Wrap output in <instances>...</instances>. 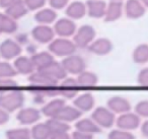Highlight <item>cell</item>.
Returning <instances> with one entry per match:
<instances>
[{
	"mask_svg": "<svg viewBox=\"0 0 148 139\" xmlns=\"http://www.w3.org/2000/svg\"><path fill=\"white\" fill-rule=\"evenodd\" d=\"M76 46L72 40L65 39V38H57L54 39L49 44V52L53 56L58 57H68L70 55L75 54Z\"/></svg>",
	"mask_w": 148,
	"mask_h": 139,
	"instance_id": "6da1fadb",
	"label": "cell"
},
{
	"mask_svg": "<svg viewBox=\"0 0 148 139\" xmlns=\"http://www.w3.org/2000/svg\"><path fill=\"white\" fill-rule=\"evenodd\" d=\"M25 103V96L19 90H10L0 94V108L5 112H13L21 108Z\"/></svg>",
	"mask_w": 148,
	"mask_h": 139,
	"instance_id": "7a4b0ae2",
	"label": "cell"
},
{
	"mask_svg": "<svg viewBox=\"0 0 148 139\" xmlns=\"http://www.w3.org/2000/svg\"><path fill=\"white\" fill-rule=\"evenodd\" d=\"M95 30L89 25H81L76 30V33L73 36V43L76 48H88V46L95 40Z\"/></svg>",
	"mask_w": 148,
	"mask_h": 139,
	"instance_id": "3957f363",
	"label": "cell"
},
{
	"mask_svg": "<svg viewBox=\"0 0 148 139\" xmlns=\"http://www.w3.org/2000/svg\"><path fill=\"white\" fill-rule=\"evenodd\" d=\"M53 30L55 35L59 36V38L68 39L70 37H73L74 34L76 33L77 28L74 21L68 17H62L55 21Z\"/></svg>",
	"mask_w": 148,
	"mask_h": 139,
	"instance_id": "277c9868",
	"label": "cell"
},
{
	"mask_svg": "<svg viewBox=\"0 0 148 139\" xmlns=\"http://www.w3.org/2000/svg\"><path fill=\"white\" fill-rule=\"evenodd\" d=\"M62 66L64 67L67 74H72V75H79L81 72L85 71V61L81 56L73 54L68 57L64 58L63 61L61 62Z\"/></svg>",
	"mask_w": 148,
	"mask_h": 139,
	"instance_id": "5b68a950",
	"label": "cell"
},
{
	"mask_svg": "<svg viewBox=\"0 0 148 139\" xmlns=\"http://www.w3.org/2000/svg\"><path fill=\"white\" fill-rule=\"evenodd\" d=\"M21 46L16 41L7 39L0 44V56L5 60L16 59L21 54Z\"/></svg>",
	"mask_w": 148,
	"mask_h": 139,
	"instance_id": "8992f818",
	"label": "cell"
},
{
	"mask_svg": "<svg viewBox=\"0 0 148 139\" xmlns=\"http://www.w3.org/2000/svg\"><path fill=\"white\" fill-rule=\"evenodd\" d=\"M34 40L40 44H50L55 39V33L53 28L50 25H38L32 31Z\"/></svg>",
	"mask_w": 148,
	"mask_h": 139,
	"instance_id": "52a82bcc",
	"label": "cell"
},
{
	"mask_svg": "<svg viewBox=\"0 0 148 139\" xmlns=\"http://www.w3.org/2000/svg\"><path fill=\"white\" fill-rule=\"evenodd\" d=\"M92 120L97 123V126L103 127V128H109L115 122V116L114 113L108 108H101L95 109L92 114Z\"/></svg>",
	"mask_w": 148,
	"mask_h": 139,
	"instance_id": "ba28073f",
	"label": "cell"
},
{
	"mask_svg": "<svg viewBox=\"0 0 148 139\" xmlns=\"http://www.w3.org/2000/svg\"><path fill=\"white\" fill-rule=\"evenodd\" d=\"M146 12V8L140 0H126L124 3V13L130 19H138Z\"/></svg>",
	"mask_w": 148,
	"mask_h": 139,
	"instance_id": "9c48e42d",
	"label": "cell"
},
{
	"mask_svg": "<svg viewBox=\"0 0 148 139\" xmlns=\"http://www.w3.org/2000/svg\"><path fill=\"white\" fill-rule=\"evenodd\" d=\"M29 81L35 87H51V86H56L58 84L57 80L52 78L45 72L38 71V70H36L33 74L29 75Z\"/></svg>",
	"mask_w": 148,
	"mask_h": 139,
	"instance_id": "30bf717a",
	"label": "cell"
},
{
	"mask_svg": "<svg viewBox=\"0 0 148 139\" xmlns=\"http://www.w3.org/2000/svg\"><path fill=\"white\" fill-rule=\"evenodd\" d=\"M65 13L68 19L72 21H78L86 15V6L85 3L79 0H74L72 2H69L67 7L65 8Z\"/></svg>",
	"mask_w": 148,
	"mask_h": 139,
	"instance_id": "8fae6325",
	"label": "cell"
},
{
	"mask_svg": "<svg viewBox=\"0 0 148 139\" xmlns=\"http://www.w3.org/2000/svg\"><path fill=\"white\" fill-rule=\"evenodd\" d=\"M107 5L105 0H87L85 2L86 14L92 19H103L105 17Z\"/></svg>",
	"mask_w": 148,
	"mask_h": 139,
	"instance_id": "7c38bea8",
	"label": "cell"
},
{
	"mask_svg": "<svg viewBox=\"0 0 148 139\" xmlns=\"http://www.w3.org/2000/svg\"><path fill=\"white\" fill-rule=\"evenodd\" d=\"M88 51L95 55L99 56H105L108 55L113 49V44L109 39L106 38H99L97 39L88 46Z\"/></svg>",
	"mask_w": 148,
	"mask_h": 139,
	"instance_id": "4fadbf2b",
	"label": "cell"
},
{
	"mask_svg": "<svg viewBox=\"0 0 148 139\" xmlns=\"http://www.w3.org/2000/svg\"><path fill=\"white\" fill-rule=\"evenodd\" d=\"M78 83H77L76 78L73 77H66L61 82V85L59 86L60 96L64 98H72L77 94L78 89Z\"/></svg>",
	"mask_w": 148,
	"mask_h": 139,
	"instance_id": "5bb4252c",
	"label": "cell"
},
{
	"mask_svg": "<svg viewBox=\"0 0 148 139\" xmlns=\"http://www.w3.org/2000/svg\"><path fill=\"white\" fill-rule=\"evenodd\" d=\"M124 13V2L110 1L107 5V10L105 14V21L107 23H113L120 19Z\"/></svg>",
	"mask_w": 148,
	"mask_h": 139,
	"instance_id": "9a60e30c",
	"label": "cell"
},
{
	"mask_svg": "<svg viewBox=\"0 0 148 139\" xmlns=\"http://www.w3.org/2000/svg\"><path fill=\"white\" fill-rule=\"evenodd\" d=\"M13 67H14L16 73H21L23 75H31L36 71V68L33 64L31 58L27 57V56H19L14 60L13 63Z\"/></svg>",
	"mask_w": 148,
	"mask_h": 139,
	"instance_id": "2e32d148",
	"label": "cell"
},
{
	"mask_svg": "<svg viewBox=\"0 0 148 139\" xmlns=\"http://www.w3.org/2000/svg\"><path fill=\"white\" fill-rule=\"evenodd\" d=\"M27 12H29V9L25 6V0H15L12 4L5 8L4 13L14 21H17L25 17Z\"/></svg>",
	"mask_w": 148,
	"mask_h": 139,
	"instance_id": "e0dca14e",
	"label": "cell"
},
{
	"mask_svg": "<svg viewBox=\"0 0 148 139\" xmlns=\"http://www.w3.org/2000/svg\"><path fill=\"white\" fill-rule=\"evenodd\" d=\"M35 21L39 25H50L57 21V12L50 7H44L36 12Z\"/></svg>",
	"mask_w": 148,
	"mask_h": 139,
	"instance_id": "ac0fdd59",
	"label": "cell"
},
{
	"mask_svg": "<svg viewBox=\"0 0 148 139\" xmlns=\"http://www.w3.org/2000/svg\"><path fill=\"white\" fill-rule=\"evenodd\" d=\"M108 109L111 110L113 113H120V114H126L131 109L129 100L122 96H113L108 100Z\"/></svg>",
	"mask_w": 148,
	"mask_h": 139,
	"instance_id": "d6986e66",
	"label": "cell"
},
{
	"mask_svg": "<svg viewBox=\"0 0 148 139\" xmlns=\"http://www.w3.org/2000/svg\"><path fill=\"white\" fill-rule=\"evenodd\" d=\"M139 123L140 120L138 115L129 114V113L121 115L117 120V125L119 126V128L125 131L136 129L139 126Z\"/></svg>",
	"mask_w": 148,
	"mask_h": 139,
	"instance_id": "ffe728a7",
	"label": "cell"
},
{
	"mask_svg": "<svg viewBox=\"0 0 148 139\" xmlns=\"http://www.w3.org/2000/svg\"><path fill=\"white\" fill-rule=\"evenodd\" d=\"M33 64L35 66L36 70H43L47 68L50 64L53 63L54 56L50 52H40V53H35L31 57Z\"/></svg>",
	"mask_w": 148,
	"mask_h": 139,
	"instance_id": "44dd1931",
	"label": "cell"
},
{
	"mask_svg": "<svg viewBox=\"0 0 148 139\" xmlns=\"http://www.w3.org/2000/svg\"><path fill=\"white\" fill-rule=\"evenodd\" d=\"M38 71L45 72V73H47L49 76H51L52 78L57 80L58 82H59V80H63L64 78L67 77V72L65 71V69H64V67L62 66V64L57 61H54L53 63L50 64L45 69L38 70Z\"/></svg>",
	"mask_w": 148,
	"mask_h": 139,
	"instance_id": "7402d4cb",
	"label": "cell"
},
{
	"mask_svg": "<svg viewBox=\"0 0 148 139\" xmlns=\"http://www.w3.org/2000/svg\"><path fill=\"white\" fill-rule=\"evenodd\" d=\"M40 117L41 115L37 109L27 108L19 111V113L17 114V120L21 124H33L39 120Z\"/></svg>",
	"mask_w": 148,
	"mask_h": 139,
	"instance_id": "603a6c76",
	"label": "cell"
},
{
	"mask_svg": "<svg viewBox=\"0 0 148 139\" xmlns=\"http://www.w3.org/2000/svg\"><path fill=\"white\" fill-rule=\"evenodd\" d=\"M81 115V112L79 110H77L76 108L69 106H64L62 108V110L57 114V116L55 117V119L62 121V122H71L78 119Z\"/></svg>",
	"mask_w": 148,
	"mask_h": 139,
	"instance_id": "cb8c5ba5",
	"label": "cell"
},
{
	"mask_svg": "<svg viewBox=\"0 0 148 139\" xmlns=\"http://www.w3.org/2000/svg\"><path fill=\"white\" fill-rule=\"evenodd\" d=\"M74 105H75V108L80 112L81 111L86 112V111L91 110L92 107L95 106V98L90 94H80L79 96H77L76 100H74Z\"/></svg>",
	"mask_w": 148,
	"mask_h": 139,
	"instance_id": "d4e9b609",
	"label": "cell"
},
{
	"mask_svg": "<svg viewBox=\"0 0 148 139\" xmlns=\"http://www.w3.org/2000/svg\"><path fill=\"white\" fill-rule=\"evenodd\" d=\"M17 30L16 21L5 13H0V32L1 34H13Z\"/></svg>",
	"mask_w": 148,
	"mask_h": 139,
	"instance_id": "484cf974",
	"label": "cell"
},
{
	"mask_svg": "<svg viewBox=\"0 0 148 139\" xmlns=\"http://www.w3.org/2000/svg\"><path fill=\"white\" fill-rule=\"evenodd\" d=\"M77 83L79 86H84V87H91L95 86L99 81L97 74L90 71H83L79 75H77Z\"/></svg>",
	"mask_w": 148,
	"mask_h": 139,
	"instance_id": "4316f807",
	"label": "cell"
},
{
	"mask_svg": "<svg viewBox=\"0 0 148 139\" xmlns=\"http://www.w3.org/2000/svg\"><path fill=\"white\" fill-rule=\"evenodd\" d=\"M64 106H65V100H61V98H56V100H53L50 103H48V104L44 107L43 113L45 115H47V116L55 118Z\"/></svg>",
	"mask_w": 148,
	"mask_h": 139,
	"instance_id": "83f0119b",
	"label": "cell"
},
{
	"mask_svg": "<svg viewBox=\"0 0 148 139\" xmlns=\"http://www.w3.org/2000/svg\"><path fill=\"white\" fill-rule=\"evenodd\" d=\"M76 129L78 131L84 133H88V134H95V133H99L101 131V127L97 126V123L93 120H89V119H84V120L79 121L76 124Z\"/></svg>",
	"mask_w": 148,
	"mask_h": 139,
	"instance_id": "f1b7e54d",
	"label": "cell"
},
{
	"mask_svg": "<svg viewBox=\"0 0 148 139\" xmlns=\"http://www.w3.org/2000/svg\"><path fill=\"white\" fill-rule=\"evenodd\" d=\"M133 61L138 64H145L148 62V45L141 44L137 46L133 51Z\"/></svg>",
	"mask_w": 148,
	"mask_h": 139,
	"instance_id": "f546056e",
	"label": "cell"
},
{
	"mask_svg": "<svg viewBox=\"0 0 148 139\" xmlns=\"http://www.w3.org/2000/svg\"><path fill=\"white\" fill-rule=\"evenodd\" d=\"M34 139H48L51 137V131L46 124H38L33 128L31 132Z\"/></svg>",
	"mask_w": 148,
	"mask_h": 139,
	"instance_id": "4dcf8cb0",
	"label": "cell"
},
{
	"mask_svg": "<svg viewBox=\"0 0 148 139\" xmlns=\"http://www.w3.org/2000/svg\"><path fill=\"white\" fill-rule=\"evenodd\" d=\"M47 125L49 127L50 131H51V135L57 134V133H64L67 132V130H69V125L65 124L64 122L55 118L53 120L49 121Z\"/></svg>",
	"mask_w": 148,
	"mask_h": 139,
	"instance_id": "1f68e13d",
	"label": "cell"
},
{
	"mask_svg": "<svg viewBox=\"0 0 148 139\" xmlns=\"http://www.w3.org/2000/svg\"><path fill=\"white\" fill-rule=\"evenodd\" d=\"M6 137L7 139H31L32 134L29 129H12V130L7 131Z\"/></svg>",
	"mask_w": 148,
	"mask_h": 139,
	"instance_id": "d6a6232c",
	"label": "cell"
},
{
	"mask_svg": "<svg viewBox=\"0 0 148 139\" xmlns=\"http://www.w3.org/2000/svg\"><path fill=\"white\" fill-rule=\"evenodd\" d=\"M16 75L14 67L8 62H0V78H12Z\"/></svg>",
	"mask_w": 148,
	"mask_h": 139,
	"instance_id": "836d02e7",
	"label": "cell"
},
{
	"mask_svg": "<svg viewBox=\"0 0 148 139\" xmlns=\"http://www.w3.org/2000/svg\"><path fill=\"white\" fill-rule=\"evenodd\" d=\"M48 0H25V6L29 11H38L44 8Z\"/></svg>",
	"mask_w": 148,
	"mask_h": 139,
	"instance_id": "e575fe53",
	"label": "cell"
},
{
	"mask_svg": "<svg viewBox=\"0 0 148 139\" xmlns=\"http://www.w3.org/2000/svg\"><path fill=\"white\" fill-rule=\"evenodd\" d=\"M109 139H134V136L130 132L125 130H114L110 133Z\"/></svg>",
	"mask_w": 148,
	"mask_h": 139,
	"instance_id": "d590c367",
	"label": "cell"
},
{
	"mask_svg": "<svg viewBox=\"0 0 148 139\" xmlns=\"http://www.w3.org/2000/svg\"><path fill=\"white\" fill-rule=\"evenodd\" d=\"M50 5V8L54 10H60V9L66 8L69 4V0H48L47 1Z\"/></svg>",
	"mask_w": 148,
	"mask_h": 139,
	"instance_id": "8d00e7d4",
	"label": "cell"
},
{
	"mask_svg": "<svg viewBox=\"0 0 148 139\" xmlns=\"http://www.w3.org/2000/svg\"><path fill=\"white\" fill-rule=\"evenodd\" d=\"M135 110L139 116L148 117V100H142V102L138 103Z\"/></svg>",
	"mask_w": 148,
	"mask_h": 139,
	"instance_id": "74e56055",
	"label": "cell"
},
{
	"mask_svg": "<svg viewBox=\"0 0 148 139\" xmlns=\"http://www.w3.org/2000/svg\"><path fill=\"white\" fill-rule=\"evenodd\" d=\"M16 87V82L11 78H0V90L11 89Z\"/></svg>",
	"mask_w": 148,
	"mask_h": 139,
	"instance_id": "f35d334b",
	"label": "cell"
},
{
	"mask_svg": "<svg viewBox=\"0 0 148 139\" xmlns=\"http://www.w3.org/2000/svg\"><path fill=\"white\" fill-rule=\"evenodd\" d=\"M138 83L142 86H148V68H144L138 74Z\"/></svg>",
	"mask_w": 148,
	"mask_h": 139,
	"instance_id": "ab89813d",
	"label": "cell"
},
{
	"mask_svg": "<svg viewBox=\"0 0 148 139\" xmlns=\"http://www.w3.org/2000/svg\"><path fill=\"white\" fill-rule=\"evenodd\" d=\"M73 139H93V136L88 133L81 132V131H75L73 134Z\"/></svg>",
	"mask_w": 148,
	"mask_h": 139,
	"instance_id": "60d3db41",
	"label": "cell"
},
{
	"mask_svg": "<svg viewBox=\"0 0 148 139\" xmlns=\"http://www.w3.org/2000/svg\"><path fill=\"white\" fill-rule=\"evenodd\" d=\"M8 119H9L8 113L5 112L4 110H2V109L0 108V125L6 123L8 121Z\"/></svg>",
	"mask_w": 148,
	"mask_h": 139,
	"instance_id": "b9f144b4",
	"label": "cell"
},
{
	"mask_svg": "<svg viewBox=\"0 0 148 139\" xmlns=\"http://www.w3.org/2000/svg\"><path fill=\"white\" fill-rule=\"evenodd\" d=\"M50 139H70V137L68 136L67 133L64 132V133H57V134L51 135Z\"/></svg>",
	"mask_w": 148,
	"mask_h": 139,
	"instance_id": "7bdbcfd3",
	"label": "cell"
},
{
	"mask_svg": "<svg viewBox=\"0 0 148 139\" xmlns=\"http://www.w3.org/2000/svg\"><path fill=\"white\" fill-rule=\"evenodd\" d=\"M15 0H0V7L1 8H7L9 5H11Z\"/></svg>",
	"mask_w": 148,
	"mask_h": 139,
	"instance_id": "ee69618b",
	"label": "cell"
},
{
	"mask_svg": "<svg viewBox=\"0 0 148 139\" xmlns=\"http://www.w3.org/2000/svg\"><path fill=\"white\" fill-rule=\"evenodd\" d=\"M142 133L144 136L148 137V121H146L143 125H142Z\"/></svg>",
	"mask_w": 148,
	"mask_h": 139,
	"instance_id": "f6af8a7d",
	"label": "cell"
},
{
	"mask_svg": "<svg viewBox=\"0 0 148 139\" xmlns=\"http://www.w3.org/2000/svg\"><path fill=\"white\" fill-rule=\"evenodd\" d=\"M140 1H141V3L144 5L145 8H148V0H140Z\"/></svg>",
	"mask_w": 148,
	"mask_h": 139,
	"instance_id": "bcb514c9",
	"label": "cell"
},
{
	"mask_svg": "<svg viewBox=\"0 0 148 139\" xmlns=\"http://www.w3.org/2000/svg\"><path fill=\"white\" fill-rule=\"evenodd\" d=\"M110 1H118V2H124V0H110Z\"/></svg>",
	"mask_w": 148,
	"mask_h": 139,
	"instance_id": "7dc6e473",
	"label": "cell"
},
{
	"mask_svg": "<svg viewBox=\"0 0 148 139\" xmlns=\"http://www.w3.org/2000/svg\"><path fill=\"white\" fill-rule=\"evenodd\" d=\"M0 34H1V32H0Z\"/></svg>",
	"mask_w": 148,
	"mask_h": 139,
	"instance_id": "c3c4849f",
	"label": "cell"
}]
</instances>
